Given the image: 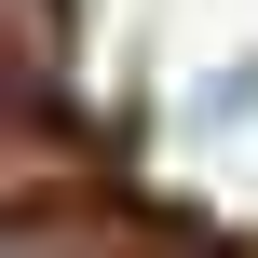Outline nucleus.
I'll return each mask as SVG.
<instances>
[{
    "mask_svg": "<svg viewBox=\"0 0 258 258\" xmlns=\"http://www.w3.org/2000/svg\"><path fill=\"white\" fill-rule=\"evenodd\" d=\"M68 95V0H0V109Z\"/></svg>",
    "mask_w": 258,
    "mask_h": 258,
    "instance_id": "nucleus-1",
    "label": "nucleus"
}]
</instances>
